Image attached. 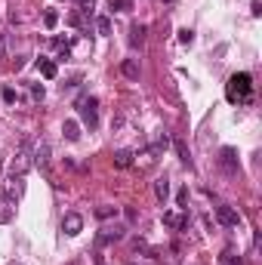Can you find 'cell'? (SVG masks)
Instances as JSON below:
<instances>
[{"label": "cell", "instance_id": "cell-1", "mask_svg": "<svg viewBox=\"0 0 262 265\" xmlns=\"http://www.w3.org/2000/svg\"><path fill=\"white\" fill-rule=\"evenodd\" d=\"M226 99L229 102H244V105L253 102V78H250L247 71H238V74H232V78H229Z\"/></svg>", "mask_w": 262, "mask_h": 265}, {"label": "cell", "instance_id": "cell-2", "mask_svg": "<svg viewBox=\"0 0 262 265\" xmlns=\"http://www.w3.org/2000/svg\"><path fill=\"white\" fill-rule=\"evenodd\" d=\"M31 167H34V142H31V139H25V142L16 148V155L10 158L7 173H10V176H25Z\"/></svg>", "mask_w": 262, "mask_h": 265}, {"label": "cell", "instance_id": "cell-3", "mask_svg": "<svg viewBox=\"0 0 262 265\" xmlns=\"http://www.w3.org/2000/svg\"><path fill=\"white\" fill-rule=\"evenodd\" d=\"M78 111H81V121H84L90 130L99 127V99H96V96H81V99H78Z\"/></svg>", "mask_w": 262, "mask_h": 265}, {"label": "cell", "instance_id": "cell-4", "mask_svg": "<svg viewBox=\"0 0 262 265\" xmlns=\"http://www.w3.org/2000/svg\"><path fill=\"white\" fill-rule=\"evenodd\" d=\"M62 232H65L68 238H78V235L84 232V216H81V213H65V216H62Z\"/></svg>", "mask_w": 262, "mask_h": 265}, {"label": "cell", "instance_id": "cell-5", "mask_svg": "<svg viewBox=\"0 0 262 265\" xmlns=\"http://www.w3.org/2000/svg\"><path fill=\"white\" fill-rule=\"evenodd\" d=\"M216 222H219V225H226V229H238L241 216H238L232 207H226V204H222V207H216Z\"/></svg>", "mask_w": 262, "mask_h": 265}, {"label": "cell", "instance_id": "cell-6", "mask_svg": "<svg viewBox=\"0 0 262 265\" xmlns=\"http://www.w3.org/2000/svg\"><path fill=\"white\" fill-rule=\"evenodd\" d=\"M16 219V198L13 195H0V225H7Z\"/></svg>", "mask_w": 262, "mask_h": 265}, {"label": "cell", "instance_id": "cell-7", "mask_svg": "<svg viewBox=\"0 0 262 265\" xmlns=\"http://www.w3.org/2000/svg\"><path fill=\"white\" fill-rule=\"evenodd\" d=\"M219 164L226 173H238V151L235 148H222L219 151Z\"/></svg>", "mask_w": 262, "mask_h": 265}, {"label": "cell", "instance_id": "cell-8", "mask_svg": "<svg viewBox=\"0 0 262 265\" xmlns=\"http://www.w3.org/2000/svg\"><path fill=\"white\" fill-rule=\"evenodd\" d=\"M124 225H111V229H102L99 232V244H115V241H121L124 238Z\"/></svg>", "mask_w": 262, "mask_h": 265}, {"label": "cell", "instance_id": "cell-9", "mask_svg": "<svg viewBox=\"0 0 262 265\" xmlns=\"http://www.w3.org/2000/svg\"><path fill=\"white\" fill-rule=\"evenodd\" d=\"M34 167H41V170L50 167V145L47 142H41V145L34 148Z\"/></svg>", "mask_w": 262, "mask_h": 265}, {"label": "cell", "instance_id": "cell-10", "mask_svg": "<svg viewBox=\"0 0 262 265\" xmlns=\"http://www.w3.org/2000/svg\"><path fill=\"white\" fill-rule=\"evenodd\" d=\"M133 158H136V155H133L130 148H118V151H115V167H118V170H127V167H133Z\"/></svg>", "mask_w": 262, "mask_h": 265}, {"label": "cell", "instance_id": "cell-11", "mask_svg": "<svg viewBox=\"0 0 262 265\" xmlns=\"http://www.w3.org/2000/svg\"><path fill=\"white\" fill-rule=\"evenodd\" d=\"M145 31H148V28H145L142 22H133V25H130V47H142V44H145Z\"/></svg>", "mask_w": 262, "mask_h": 265}, {"label": "cell", "instance_id": "cell-12", "mask_svg": "<svg viewBox=\"0 0 262 265\" xmlns=\"http://www.w3.org/2000/svg\"><path fill=\"white\" fill-rule=\"evenodd\" d=\"M155 198H158L161 204H167V198H170V179H167V176L155 179Z\"/></svg>", "mask_w": 262, "mask_h": 265}, {"label": "cell", "instance_id": "cell-13", "mask_svg": "<svg viewBox=\"0 0 262 265\" xmlns=\"http://www.w3.org/2000/svg\"><path fill=\"white\" fill-rule=\"evenodd\" d=\"M62 136H65L68 142H78V139H81V124H78V121H65V124H62Z\"/></svg>", "mask_w": 262, "mask_h": 265}, {"label": "cell", "instance_id": "cell-14", "mask_svg": "<svg viewBox=\"0 0 262 265\" xmlns=\"http://www.w3.org/2000/svg\"><path fill=\"white\" fill-rule=\"evenodd\" d=\"M121 74H124V78H130V81H139V62L136 59H124L121 62Z\"/></svg>", "mask_w": 262, "mask_h": 265}, {"label": "cell", "instance_id": "cell-15", "mask_svg": "<svg viewBox=\"0 0 262 265\" xmlns=\"http://www.w3.org/2000/svg\"><path fill=\"white\" fill-rule=\"evenodd\" d=\"M37 68H41V74H44L47 81H53L56 74H59V65H56L53 59H41V62H37Z\"/></svg>", "mask_w": 262, "mask_h": 265}, {"label": "cell", "instance_id": "cell-16", "mask_svg": "<svg viewBox=\"0 0 262 265\" xmlns=\"http://www.w3.org/2000/svg\"><path fill=\"white\" fill-rule=\"evenodd\" d=\"M108 7H111V13H127V10H133V0H108Z\"/></svg>", "mask_w": 262, "mask_h": 265}, {"label": "cell", "instance_id": "cell-17", "mask_svg": "<svg viewBox=\"0 0 262 265\" xmlns=\"http://www.w3.org/2000/svg\"><path fill=\"white\" fill-rule=\"evenodd\" d=\"M173 145H176V155H179V161H182V164H192V158H189V145H185L182 139H176Z\"/></svg>", "mask_w": 262, "mask_h": 265}, {"label": "cell", "instance_id": "cell-18", "mask_svg": "<svg viewBox=\"0 0 262 265\" xmlns=\"http://www.w3.org/2000/svg\"><path fill=\"white\" fill-rule=\"evenodd\" d=\"M96 31H99L102 37H108V34H111V19H108V16H99V19H96Z\"/></svg>", "mask_w": 262, "mask_h": 265}, {"label": "cell", "instance_id": "cell-19", "mask_svg": "<svg viewBox=\"0 0 262 265\" xmlns=\"http://www.w3.org/2000/svg\"><path fill=\"white\" fill-rule=\"evenodd\" d=\"M179 44L192 47V44H195V31H192V28H179Z\"/></svg>", "mask_w": 262, "mask_h": 265}, {"label": "cell", "instance_id": "cell-20", "mask_svg": "<svg viewBox=\"0 0 262 265\" xmlns=\"http://www.w3.org/2000/svg\"><path fill=\"white\" fill-rule=\"evenodd\" d=\"M44 25L53 31V28L59 25V13H56V10H47V13H44Z\"/></svg>", "mask_w": 262, "mask_h": 265}, {"label": "cell", "instance_id": "cell-21", "mask_svg": "<svg viewBox=\"0 0 262 265\" xmlns=\"http://www.w3.org/2000/svg\"><path fill=\"white\" fill-rule=\"evenodd\" d=\"M176 201H179V210H189V188H179Z\"/></svg>", "mask_w": 262, "mask_h": 265}, {"label": "cell", "instance_id": "cell-22", "mask_svg": "<svg viewBox=\"0 0 262 265\" xmlns=\"http://www.w3.org/2000/svg\"><path fill=\"white\" fill-rule=\"evenodd\" d=\"M96 216H99V219H111V216H118V207H99Z\"/></svg>", "mask_w": 262, "mask_h": 265}, {"label": "cell", "instance_id": "cell-23", "mask_svg": "<svg viewBox=\"0 0 262 265\" xmlns=\"http://www.w3.org/2000/svg\"><path fill=\"white\" fill-rule=\"evenodd\" d=\"M78 7H81V13H84V16H93V7H96V0H81Z\"/></svg>", "mask_w": 262, "mask_h": 265}, {"label": "cell", "instance_id": "cell-24", "mask_svg": "<svg viewBox=\"0 0 262 265\" xmlns=\"http://www.w3.org/2000/svg\"><path fill=\"white\" fill-rule=\"evenodd\" d=\"M16 99H19V96H16V90H13V87H7V90H4V102H7V105H13Z\"/></svg>", "mask_w": 262, "mask_h": 265}, {"label": "cell", "instance_id": "cell-25", "mask_svg": "<svg viewBox=\"0 0 262 265\" xmlns=\"http://www.w3.org/2000/svg\"><path fill=\"white\" fill-rule=\"evenodd\" d=\"M68 25H74V28H78V25H84V19H81V13H71V16H68Z\"/></svg>", "mask_w": 262, "mask_h": 265}, {"label": "cell", "instance_id": "cell-26", "mask_svg": "<svg viewBox=\"0 0 262 265\" xmlns=\"http://www.w3.org/2000/svg\"><path fill=\"white\" fill-rule=\"evenodd\" d=\"M250 13H253V16H262V0H253V4H250Z\"/></svg>", "mask_w": 262, "mask_h": 265}, {"label": "cell", "instance_id": "cell-27", "mask_svg": "<svg viewBox=\"0 0 262 265\" xmlns=\"http://www.w3.org/2000/svg\"><path fill=\"white\" fill-rule=\"evenodd\" d=\"M4 59H7V37L0 34V62H4Z\"/></svg>", "mask_w": 262, "mask_h": 265}, {"label": "cell", "instance_id": "cell-28", "mask_svg": "<svg viewBox=\"0 0 262 265\" xmlns=\"http://www.w3.org/2000/svg\"><path fill=\"white\" fill-rule=\"evenodd\" d=\"M31 96H34V99H44V87L34 84V87H31Z\"/></svg>", "mask_w": 262, "mask_h": 265}, {"label": "cell", "instance_id": "cell-29", "mask_svg": "<svg viewBox=\"0 0 262 265\" xmlns=\"http://www.w3.org/2000/svg\"><path fill=\"white\" fill-rule=\"evenodd\" d=\"M130 265H139V262H130Z\"/></svg>", "mask_w": 262, "mask_h": 265}, {"label": "cell", "instance_id": "cell-30", "mask_svg": "<svg viewBox=\"0 0 262 265\" xmlns=\"http://www.w3.org/2000/svg\"><path fill=\"white\" fill-rule=\"evenodd\" d=\"M167 4H173V0H167Z\"/></svg>", "mask_w": 262, "mask_h": 265}, {"label": "cell", "instance_id": "cell-31", "mask_svg": "<svg viewBox=\"0 0 262 265\" xmlns=\"http://www.w3.org/2000/svg\"><path fill=\"white\" fill-rule=\"evenodd\" d=\"M99 265H102V259H99Z\"/></svg>", "mask_w": 262, "mask_h": 265}]
</instances>
